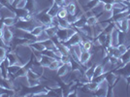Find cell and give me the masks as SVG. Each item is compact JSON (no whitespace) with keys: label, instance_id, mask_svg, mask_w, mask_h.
<instances>
[{"label":"cell","instance_id":"cell-1","mask_svg":"<svg viewBox=\"0 0 130 97\" xmlns=\"http://www.w3.org/2000/svg\"><path fill=\"white\" fill-rule=\"evenodd\" d=\"M2 30H3V36H2V38H3L4 42L7 45V47L10 48H11L12 41H13V39L15 37L14 36V33H13V31L8 26H4Z\"/></svg>","mask_w":130,"mask_h":97},{"label":"cell","instance_id":"cell-2","mask_svg":"<svg viewBox=\"0 0 130 97\" xmlns=\"http://www.w3.org/2000/svg\"><path fill=\"white\" fill-rule=\"evenodd\" d=\"M6 18H18L16 12L9 8L8 6L2 5L0 8V19H6Z\"/></svg>","mask_w":130,"mask_h":97},{"label":"cell","instance_id":"cell-3","mask_svg":"<svg viewBox=\"0 0 130 97\" xmlns=\"http://www.w3.org/2000/svg\"><path fill=\"white\" fill-rule=\"evenodd\" d=\"M109 88H110L109 84L107 83L106 80H104L103 82H101L99 84V87L97 88V90L95 91V95L96 96H107Z\"/></svg>","mask_w":130,"mask_h":97},{"label":"cell","instance_id":"cell-4","mask_svg":"<svg viewBox=\"0 0 130 97\" xmlns=\"http://www.w3.org/2000/svg\"><path fill=\"white\" fill-rule=\"evenodd\" d=\"M82 42H83V40H82L81 35H80L78 32H76L73 36H71L64 44L67 46V47H71V46H74V45L82 43Z\"/></svg>","mask_w":130,"mask_h":97},{"label":"cell","instance_id":"cell-5","mask_svg":"<svg viewBox=\"0 0 130 97\" xmlns=\"http://www.w3.org/2000/svg\"><path fill=\"white\" fill-rule=\"evenodd\" d=\"M97 17V20L98 22H109L113 19L114 17V14H113V11H105L104 10L100 15H98Z\"/></svg>","mask_w":130,"mask_h":97},{"label":"cell","instance_id":"cell-6","mask_svg":"<svg viewBox=\"0 0 130 97\" xmlns=\"http://www.w3.org/2000/svg\"><path fill=\"white\" fill-rule=\"evenodd\" d=\"M72 69H71V64L70 63H63L60 67H58V69L56 70V76L58 77H63L65 76L67 73L71 72Z\"/></svg>","mask_w":130,"mask_h":97},{"label":"cell","instance_id":"cell-7","mask_svg":"<svg viewBox=\"0 0 130 97\" xmlns=\"http://www.w3.org/2000/svg\"><path fill=\"white\" fill-rule=\"evenodd\" d=\"M119 30L118 29H116L114 27V29L112 30V32L110 33V35H111V47H118L119 46Z\"/></svg>","mask_w":130,"mask_h":97},{"label":"cell","instance_id":"cell-8","mask_svg":"<svg viewBox=\"0 0 130 97\" xmlns=\"http://www.w3.org/2000/svg\"><path fill=\"white\" fill-rule=\"evenodd\" d=\"M118 78H119V76L117 75L115 72H109L107 74H105V80L107 81V83L109 84V86H113L115 85V83L117 82L118 80Z\"/></svg>","mask_w":130,"mask_h":97},{"label":"cell","instance_id":"cell-9","mask_svg":"<svg viewBox=\"0 0 130 97\" xmlns=\"http://www.w3.org/2000/svg\"><path fill=\"white\" fill-rule=\"evenodd\" d=\"M90 57H91V53L88 52V51H85V50H84V51L82 52L80 57H79V62H80L82 65H85L88 60L90 59Z\"/></svg>","mask_w":130,"mask_h":97},{"label":"cell","instance_id":"cell-10","mask_svg":"<svg viewBox=\"0 0 130 97\" xmlns=\"http://www.w3.org/2000/svg\"><path fill=\"white\" fill-rule=\"evenodd\" d=\"M56 36H57V38L59 39L60 42L65 43V42L68 40L67 29H64V28H58V29H57V32H56Z\"/></svg>","mask_w":130,"mask_h":97},{"label":"cell","instance_id":"cell-11","mask_svg":"<svg viewBox=\"0 0 130 97\" xmlns=\"http://www.w3.org/2000/svg\"><path fill=\"white\" fill-rule=\"evenodd\" d=\"M104 4L103 2H101V1H98V3L96 4V6H94L91 10V12L93 13V15L94 16H98V15H100L102 12L104 11Z\"/></svg>","mask_w":130,"mask_h":97},{"label":"cell","instance_id":"cell-12","mask_svg":"<svg viewBox=\"0 0 130 97\" xmlns=\"http://www.w3.org/2000/svg\"><path fill=\"white\" fill-rule=\"evenodd\" d=\"M60 8H61L60 6H58L57 4H55V3H54V4L47 10V13H48L52 18H53V17H56L57 16L58 11L60 10Z\"/></svg>","mask_w":130,"mask_h":97},{"label":"cell","instance_id":"cell-13","mask_svg":"<svg viewBox=\"0 0 130 97\" xmlns=\"http://www.w3.org/2000/svg\"><path fill=\"white\" fill-rule=\"evenodd\" d=\"M86 24H87V18H86L85 15H82L78 19V21L73 24V26L75 27V28H82V27L85 26Z\"/></svg>","mask_w":130,"mask_h":97},{"label":"cell","instance_id":"cell-14","mask_svg":"<svg viewBox=\"0 0 130 97\" xmlns=\"http://www.w3.org/2000/svg\"><path fill=\"white\" fill-rule=\"evenodd\" d=\"M44 46H45V48L46 50H51V51H56L57 50V47H56V45L54 44V42L50 38L48 40H46V41H44L43 42Z\"/></svg>","mask_w":130,"mask_h":97},{"label":"cell","instance_id":"cell-15","mask_svg":"<svg viewBox=\"0 0 130 97\" xmlns=\"http://www.w3.org/2000/svg\"><path fill=\"white\" fill-rule=\"evenodd\" d=\"M92 28H93V39H95V38H97L101 33L104 31L103 27L100 25V23L99 22H97L96 24H94L93 26H92Z\"/></svg>","mask_w":130,"mask_h":97},{"label":"cell","instance_id":"cell-16","mask_svg":"<svg viewBox=\"0 0 130 97\" xmlns=\"http://www.w3.org/2000/svg\"><path fill=\"white\" fill-rule=\"evenodd\" d=\"M84 86H86V87H87V89H88L90 92H95L96 90H97L98 87H99V84L96 83V82L89 81L87 84L84 85Z\"/></svg>","mask_w":130,"mask_h":97},{"label":"cell","instance_id":"cell-17","mask_svg":"<svg viewBox=\"0 0 130 97\" xmlns=\"http://www.w3.org/2000/svg\"><path fill=\"white\" fill-rule=\"evenodd\" d=\"M19 21V18H6L3 19V22H4V25L5 26H13V25H16V23Z\"/></svg>","mask_w":130,"mask_h":97},{"label":"cell","instance_id":"cell-18","mask_svg":"<svg viewBox=\"0 0 130 97\" xmlns=\"http://www.w3.org/2000/svg\"><path fill=\"white\" fill-rule=\"evenodd\" d=\"M54 60V58H52V57H50V56H47V55H42V58L40 59V64L42 65L43 67H48L50 64H51V62Z\"/></svg>","mask_w":130,"mask_h":97},{"label":"cell","instance_id":"cell-19","mask_svg":"<svg viewBox=\"0 0 130 97\" xmlns=\"http://www.w3.org/2000/svg\"><path fill=\"white\" fill-rule=\"evenodd\" d=\"M58 27L59 28H64V29H68L70 27H73V24H71L66 19H59L58 22Z\"/></svg>","mask_w":130,"mask_h":97},{"label":"cell","instance_id":"cell-20","mask_svg":"<svg viewBox=\"0 0 130 97\" xmlns=\"http://www.w3.org/2000/svg\"><path fill=\"white\" fill-rule=\"evenodd\" d=\"M26 76L28 79H32V80H39V79H41V77H42V76H40L39 74H37L36 72H34L31 68H29V69L26 71Z\"/></svg>","mask_w":130,"mask_h":97},{"label":"cell","instance_id":"cell-21","mask_svg":"<svg viewBox=\"0 0 130 97\" xmlns=\"http://www.w3.org/2000/svg\"><path fill=\"white\" fill-rule=\"evenodd\" d=\"M29 46H30L31 48L37 50V51H40V52H43L44 50H46V48H45V46H44L43 42H39V41L33 42V43H31Z\"/></svg>","mask_w":130,"mask_h":97},{"label":"cell","instance_id":"cell-22","mask_svg":"<svg viewBox=\"0 0 130 97\" xmlns=\"http://www.w3.org/2000/svg\"><path fill=\"white\" fill-rule=\"evenodd\" d=\"M44 30H45V26H44V25H37V26H35L32 30L30 31V33H31L32 35H34L35 37H37V36H39L41 33L43 32Z\"/></svg>","mask_w":130,"mask_h":97},{"label":"cell","instance_id":"cell-23","mask_svg":"<svg viewBox=\"0 0 130 97\" xmlns=\"http://www.w3.org/2000/svg\"><path fill=\"white\" fill-rule=\"evenodd\" d=\"M95 66V65H94ZM94 66H92L90 68H87L86 71L84 72V75L86 78H87L89 81H91L92 78H93V76H94Z\"/></svg>","mask_w":130,"mask_h":97},{"label":"cell","instance_id":"cell-24","mask_svg":"<svg viewBox=\"0 0 130 97\" xmlns=\"http://www.w3.org/2000/svg\"><path fill=\"white\" fill-rule=\"evenodd\" d=\"M120 26H121V31L122 32H127L128 30H129V21L127 20V19H123L122 21H120Z\"/></svg>","mask_w":130,"mask_h":97},{"label":"cell","instance_id":"cell-25","mask_svg":"<svg viewBox=\"0 0 130 97\" xmlns=\"http://www.w3.org/2000/svg\"><path fill=\"white\" fill-rule=\"evenodd\" d=\"M104 74V69L102 64H95L94 66V76L93 77H98Z\"/></svg>","mask_w":130,"mask_h":97},{"label":"cell","instance_id":"cell-26","mask_svg":"<svg viewBox=\"0 0 130 97\" xmlns=\"http://www.w3.org/2000/svg\"><path fill=\"white\" fill-rule=\"evenodd\" d=\"M113 7L117 8V9H120V10H125L126 8H128L123 1H116L113 3Z\"/></svg>","mask_w":130,"mask_h":97},{"label":"cell","instance_id":"cell-27","mask_svg":"<svg viewBox=\"0 0 130 97\" xmlns=\"http://www.w3.org/2000/svg\"><path fill=\"white\" fill-rule=\"evenodd\" d=\"M92 41H93V40H92ZM92 41L91 40H87V41L83 42V48H84L85 51H88V52H90L92 47H93V43H92Z\"/></svg>","mask_w":130,"mask_h":97},{"label":"cell","instance_id":"cell-28","mask_svg":"<svg viewBox=\"0 0 130 97\" xmlns=\"http://www.w3.org/2000/svg\"><path fill=\"white\" fill-rule=\"evenodd\" d=\"M67 16H68V12L66 10V8L65 7H61L60 10L58 11V13H57V17L59 19H66Z\"/></svg>","mask_w":130,"mask_h":97},{"label":"cell","instance_id":"cell-29","mask_svg":"<svg viewBox=\"0 0 130 97\" xmlns=\"http://www.w3.org/2000/svg\"><path fill=\"white\" fill-rule=\"evenodd\" d=\"M97 22H98V20L96 16H92V17H90V18H87V24H88V25L93 26V25L96 24Z\"/></svg>","mask_w":130,"mask_h":97},{"label":"cell","instance_id":"cell-30","mask_svg":"<svg viewBox=\"0 0 130 97\" xmlns=\"http://www.w3.org/2000/svg\"><path fill=\"white\" fill-rule=\"evenodd\" d=\"M48 39H50V37L45 30H44L43 32L41 33L39 36H37V41H39V42H44V41H46V40H48Z\"/></svg>","mask_w":130,"mask_h":97},{"label":"cell","instance_id":"cell-31","mask_svg":"<svg viewBox=\"0 0 130 97\" xmlns=\"http://www.w3.org/2000/svg\"><path fill=\"white\" fill-rule=\"evenodd\" d=\"M106 37H107V34H106V33H104V32H102L97 37L98 42H99V44H100L101 46H104V45H105V42H106Z\"/></svg>","mask_w":130,"mask_h":97},{"label":"cell","instance_id":"cell-32","mask_svg":"<svg viewBox=\"0 0 130 97\" xmlns=\"http://www.w3.org/2000/svg\"><path fill=\"white\" fill-rule=\"evenodd\" d=\"M117 48H118V50L119 51V53H120L121 55H122V54H125V53L127 52V50L129 48V47H128V46H126L125 44H119Z\"/></svg>","mask_w":130,"mask_h":97},{"label":"cell","instance_id":"cell-33","mask_svg":"<svg viewBox=\"0 0 130 97\" xmlns=\"http://www.w3.org/2000/svg\"><path fill=\"white\" fill-rule=\"evenodd\" d=\"M8 48H2V47H0V60H3L6 58V56H7V54H8Z\"/></svg>","mask_w":130,"mask_h":97},{"label":"cell","instance_id":"cell-34","mask_svg":"<svg viewBox=\"0 0 130 97\" xmlns=\"http://www.w3.org/2000/svg\"><path fill=\"white\" fill-rule=\"evenodd\" d=\"M26 0H21L16 6H15V9H24L26 7Z\"/></svg>","mask_w":130,"mask_h":97},{"label":"cell","instance_id":"cell-35","mask_svg":"<svg viewBox=\"0 0 130 97\" xmlns=\"http://www.w3.org/2000/svg\"><path fill=\"white\" fill-rule=\"evenodd\" d=\"M104 10L105 11H112L113 10V4L111 3H107L104 5Z\"/></svg>","mask_w":130,"mask_h":97},{"label":"cell","instance_id":"cell-36","mask_svg":"<svg viewBox=\"0 0 130 97\" xmlns=\"http://www.w3.org/2000/svg\"><path fill=\"white\" fill-rule=\"evenodd\" d=\"M63 1H64V0H54V3H55V4H57L58 6H60V7H62V4H63Z\"/></svg>","mask_w":130,"mask_h":97},{"label":"cell","instance_id":"cell-37","mask_svg":"<svg viewBox=\"0 0 130 97\" xmlns=\"http://www.w3.org/2000/svg\"><path fill=\"white\" fill-rule=\"evenodd\" d=\"M99 1L103 2L104 4H107V3H111V4H113V3L115 2V0H99Z\"/></svg>","mask_w":130,"mask_h":97},{"label":"cell","instance_id":"cell-38","mask_svg":"<svg viewBox=\"0 0 130 97\" xmlns=\"http://www.w3.org/2000/svg\"><path fill=\"white\" fill-rule=\"evenodd\" d=\"M125 79H126V82H127V84H128V85H130V75L126 76V77H125Z\"/></svg>","mask_w":130,"mask_h":97},{"label":"cell","instance_id":"cell-39","mask_svg":"<svg viewBox=\"0 0 130 97\" xmlns=\"http://www.w3.org/2000/svg\"><path fill=\"white\" fill-rule=\"evenodd\" d=\"M127 94L130 95V85H128V86H127Z\"/></svg>","mask_w":130,"mask_h":97},{"label":"cell","instance_id":"cell-40","mask_svg":"<svg viewBox=\"0 0 130 97\" xmlns=\"http://www.w3.org/2000/svg\"><path fill=\"white\" fill-rule=\"evenodd\" d=\"M2 36H3V30L0 29V38H2Z\"/></svg>","mask_w":130,"mask_h":97},{"label":"cell","instance_id":"cell-41","mask_svg":"<svg viewBox=\"0 0 130 97\" xmlns=\"http://www.w3.org/2000/svg\"><path fill=\"white\" fill-rule=\"evenodd\" d=\"M1 7H2V4H1V3H0V8H1Z\"/></svg>","mask_w":130,"mask_h":97},{"label":"cell","instance_id":"cell-42","mask_svg":"<svg viewBox=\"0 0 130 97\" xmlns=\"http://www.w3.org/2000/svg\"><path fill=\"white\" fill-rule=\"evenodd\" d=\"M122 1H123V0H122Z\"/></svg>","mask_w":130,"mask_h":97}]
</instances>
